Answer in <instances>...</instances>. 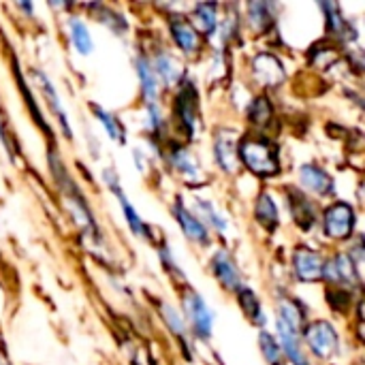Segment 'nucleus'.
Returning <instances> with one entry per match:
<instances>
[{
  "label": "nucleus",
  "instance_id": "34",
  "mask_svg": "<svg viewBox=\"0 0 365 365\" xmlns=\"http://www.w3.org/2000/svg\"><path fill=\"white\" fill-rule=\"evenodd\" d=\"M0 141H2V145L9 150V135L4 133V122H2V118H0Z\"/></svg>",
  "mask_w": 365,
  "mask_h": 365
},
{
  "label": "nucleus",
  "instance_id": "29",
  "mask_svg": "<svg viewBox=\"0 0 365 365\" xmlns=\"http://www.w3.org/2000/svg\"><path fill=\"white\" fill-rule=\"evenodd\" d=\"M272 115H274V109H272V103L267 96L255 98V103L248 109V118L252 124H267L272 120Z\"/></svg>",
  "mask_w": 365,
  "mask_h": 365
},
{
  "label": "nucleus",
  "instance_id": "33",
  "mask_svg": "<svg viewBox=\"0 0 365 365\" xmlns=\"http://www.w3.org/2000/svg\"><path fill=\"white\" fill-rule=\"evenodd\" d=\"M148 118H150V130L152 133H156V135H160L163 133V126H165V122H163V113H160V107L156 105V103H148Z\"/></svg>",
  "mask_w": 365,
  "mask_h": 365
},
{
  "label": "nucleus",
  "instance_id": "11",
  "mask_svg": "<svg viewBox=\"0 0 365 365\" xmlns=\"http://www.w3.org/2000/svg\"><path fill=\"white\" fill-rule=\"evenodd\" d=\"M212 272H214L216 280H218L227 291L237 293V291L242 289L240 269H237L233 257H231L227 250H218V252H216V257L212 259Z\"/></svg>",
  "mask_w": 365,
  "mask_h": 365
},
{
  "label": "nucleus",
  "instance_id": "18",
  "mask_svg": "<svg viewBox=\"0 0 365 365\" xmlns=\"http://www.w3.org/2000/svg\"><path fill=\"white\" fill-rule=\"evenodd\" d=\"M135 68H137V77H139V83H141V92H143V98L148 103H156V96H158V79L152 71V64L148 58L139 56L135 60Z\"/></svg>",
  "mask_w": 365,
  "mask_h": 365
},
{
  "label": "nucleus",
  "instance_id": "35",
  "mask_svg": "<svg viewBox=\"0 0 365 365\" xmlns=\"http://www.w3.org/2000/svg\"><path fill=\"white\" fill-rule=\"evenodd\" d=\"M0 365H6V361H4V357L0 355Z\"/></svg>",
  "mask_w": 365,
  "mask_h": 365
},
{
  "label": "nucleus",
  "instance_id": "1",
  "mask_svg": "<svg viewBox=\"0 0 365 365\" xmlns=\"http://www.w3.org/2000/svg\"><path fill=\"white\" fill-rule=\"evenodd\" d=\"M49 167H51V173H53V180H56L60 192H62L64 199H66V205H68V210H71L75 222H77L90 237H94V240L98 242V225H96V218H94V214H92L88 201H86V197L81 195L79 186L73 182V178L68 175V171L64 169L60 156H58L53 150L49 152Z\"/></svg>",
  "mask_w": 365,
  "mask_h": 365
},
{
  "label": "nucleus",
  "instance_id": "8",
  "mask_svg": "<svg viewBox=\"0 0 365 365\" xmlns=\"http://www.w3.org/2000/svg\"><path fill=\"white\" fill-rule=\"evenodd\" d=\"M323 278H327L329 282L344 287V289H353L359 282V274L355 267V261L351 255H336L331 261L325 263L323 267Z\"/></svg>",
  "mask_w": 365,
  "mask_h": 365
},
{
  "label": "nucleus",
  "instance_id": "13",
  "mask_svg": "<svg viewBox=\"0 0 365 365\" xmlns=\"http://www.w3.org/2000/svg\"><path fill=\"white\" fill-rule=\"evenodd\" d=\"M252 73H255L259 83L269 86V88L278 86L284 79V66L272 53H259L252 62Z\"/></svg>",
  "mask_w": 365,
  "mask_h": 365
},
{
  "label": "nucleus",
  "instance_id": "25",
  "mask_svg": "<svg viewBox=\"0 0 365 365\" xmlns=\"http://www.w3.org/2000/svg\"><path fill=\"white\" fill-rule=\"evenodd\" d=\"M90 109L94 111V115L98 118V122H101V126L105 128V133L109 135V139H113L115 143H126V130H124V126H122V122L111 113V111H107V109H103V107H98V105H90Z\"/></svg>",
  "mask_w": 365,
  "mask_h": 365
},
{
  "label": "nucleus",
  "instance_id": "14",
  "mask_svg": "<svg viewBox=\"0 0 365 365\" xmlns=\"http://www.w3.org/2000/svg\"><path fill=\"white\" fill-rule=\"evenodd\" d=\"M299 180H302L306 190H310V192H314L319 197H327V195L334 192L331 175L325 169H321L319 165H314V163H308V165H304L299 169Z\"/></svg>",
  "mask_w": 365,
  "mask_h": 365
},
{
  "label": "nucleus",
  "instance_id": "2",
  "mask_svg": "<svg viewBox=\"0 0 365 365\" xmlns=\"http://www.w3.org/2000/svg\"><path fill=\"white\" fill-rule=\"evenodd\" d=\"M237 158L255 175L272 178V175L280 173V152H278L276 143L263 135H246L240 141Z\"/></svg>",
  "mask_w": 365,
  "mask_h": 365
},
{
  "label": "nucleus",
  "instance_id": "32",
  "mask_svg": "<svg viewBox=\"0 0 365 365\" xmlns=\"http://www.w3.org/2000/svg\"><path fill=\"white\" fill-rule=\"evenodd\" d=\"M165 321H167V325H169V329L180 338V342L182 344H186V338H184V331H186V325H184V321H182V317L171 308V306H165Z\"/></svg>",
  "mask_w": 365,
  "mask_h": 365
},
{
  "label": "nucleus",
  "instance_id": "9",
  "mask_svg": "<svg viewBox=\"0 0 365 365\" xmlns=\"http://www.w3.org/2000/svg\"><path fill=\"white\" fill-rule=\"evenodd\" d=\"M323 267H325V261L317 250L302 246V248H297L293 252V272H295L297 280H302V282L321 280L323 278Z\"/></svg>",
  "mask_w": 365,
  "mask_h": 365
},
{
  "label": "nucleus",
  "instance_id": "27",
  "mask_svg": "<svg viewBox=\"0 0 365 365\" xmlns=\"http://www.w3.org/2000/svg\"><path fill=\"white\" fill-rule=\"evenodd\" d=\"M192 26L201 28V32L205 36H212L216 32V26H218V17H216V6L214 4H197L195 11H192Z\"/></svg>",
  "mask_w": 365,
  "mask_h": 365
},
{
  "label": "nucleus",
  "instance_id": "20",
  "mask_svg": "<svg viewBox=\"0 0 365 365\" xmlns=\"http://www.w3.org/2000/svg\"><path fill=\"white\" fill-rule=\"evenodd\" d=\"M150 64H152V71H154L156 79L160 77L165 86H175V83L182 81L180 79V66L173 60V56H169L167 51H158L154 62H150Z\"/></svg>",
  "mask_w": 365,
  "mask_h": 365
},
{
  "label": "nucleus",
  "instance_id": "22",
  "mask_svg": "<svg viewBox=\"0 0 365 365\" xmlns=\"http://www.w3.org/2000/svg\"><path fill=\"white\" fill-rule=\"evenodd\" d=\"M169 160H171L173 169H178L180 175H184L186 180H190V182H199L201 180V169L197 167V163L192 160V156L184 148L173 145V150L169 154Z\"/></svg>",
  "mask_w": 365,
  "mask_h": 365
},
{
  "label": "nucleus",
  "instance_id": "26",
  "mask_svg": "<svg viewBox=\"0 0 365 365\" xmlns=\"http://www.w3.org/2000/svg\"><path fill=\"white\" fill-rule=\"evenodd\" d=\"M68 32H71V43H73V47H75L81 56L92 53L94 41H92L90 32H88V26H86L81 19L71 17V19H68Z\"/></svg>",
  "mask_w": 365,
  "mask_h": 365
},
{
  "label": "nucleus",
  "instance_id": "30",
  "mask_svg": "<svg viewBox=\"0 0 365 365\" xmlns=\"http://www.w3.org/2000/svg\"><path fill=\"white\" fill-rule=\"evenodd\" d=\"M272 9H274V4H269V2H252V4H248V13H250V24L255 26V28H259V21H263L261 24V30H265L267 26H269V21H272Z\"/></svg>",
  "mask_w": 365,
  "mask_h": 365
},
{
  "label": "nucleus",
  "instance_id": "16",
  "mask_svg": "<svg viewBox=\"0 0 365 365\" xmlns=\"http://www.w3.org/2000/svg\"><path fill=\"white\" fill-rule=\"evenodd\" d=\"M32 75L36 77V81H38V86H41V90H43V96H45V101L49 103L51 111H53V113H56V118L60 120V126H62L64 135L71 139L68 118H66V111H64V107H62V101H60V96H58V92H56L53 83H51V81H49V77H47L43 71H38V68H32Z\"/></svg>",
  "mask_w": 365,
  "mask_h": 365
},
{
  "label": "nucleus",
  "instance_id": "4",
  "mask_svg": "<svg viewBox=\"0 0 365 365\" xmlns=\"http://www.w3.org/2000/svg\"><path fill=\"white\" fill-rule=\"evenodd\" d=\"M355 222H357L355 210L349 203H342V201L327 207L325 216H323L325 235L329 240H336V242H346L355 231Z\"/></svg>",
  "mask_w": 365,
  "mask_h": 365
},
{
  "label": "nucleus",
  "instance_id": "17",
  "mask_svg": "<svg viewBox=\"0 0 365 365\" xmlns=\"http://www.w3.org/2000/svg\"><path fill=\"white\" fill-rule=\"evenodd\" d=\"M214 154H216V163L222 167V171L233 173L235 171V160H237V145L233 139V133L229 130H220L216 135L214 141Z\"/></svg>",
  "mask_w": 365,
  "mask_h": 365
},
{
  "label": "nucleus",
  "instance_id": "21",
  "mask_svg": "<svg viewBox=\"0 0 365 365\" xmlns=\"http://www.w3.org/2000/svg\"><path fill=\"white\" fill-rule=\"evenodd\" d=\"M237 299H240V306H242L244 314H246L257 327H265V325H267V319H265V312H263V308H261V302H259V297L252 293V289L242 287V289L237 291Z\"/></svg>",
  "mask_w": 365,
  "mask_h": 365
},
{
  "label": "nucleus",
  "instance_id": "24",
  "mask_svg": "<svg viewBox=\"0 0 365 365\" xmlns=\"http://www.w3.org/2000/svg\"><path fill=\"white\" fill-rule=\"evenodd\" d=\"M280 323H284L287 327L295 329V331H302L304 327V321H306V310L299 306L297 299H282L280 302V310H278V319Z\"/></svg>",
  "mask_w": 365,
  "mask_h": 365
},
{
  "label": "nucleus",
  "instance_id": "6",
  "mask_svg": "<svg viewBox=\"0 0 365 365\" xmlns=\"http://www.w3.org/2000/svg\"><path fill=\"white\" fill-rule=\"evenodd\" d=\"M175 120L180 122L182 130L188 139H195L197 128V90L195 86L184 79L180 81V92L175 96Z\"/></svg>",
  "mask_w": 365,
  "mask_h": 365
},
{
  "label": "nucleus",
  "instance_id": "7",
  "mask_svg": "<svg viewBox=\"0 0 365 365\" xmlns=\"http://www.w3.org/2000/svg\"><path fill=\"white\" fill-rule=\"evenodd\" d=\"M103 178H105L107 186L111 188V192L118 197V201H120V207H122V214H124V218H126V225L130 227V231H133L137 237H145V240H150V227L143 222V218H141V216L137 214V210L133 207L130 199L124 195V190H122V186H120V182H118V178H115V173L107 169V171L103 173Z\"/></svg>",
  "mask_w": 365,
  "mask_h": 365
},
{
  "label": "nucleus",
  "instance_id": "28",
  "mask_svg": "<svg viewBox=\"0 0 365 365\" xmlns=\"http://www.w3.org/2000/svg\"><path fill=\"white\" fill-rule=\"evenodd\" d=\"M259 344H261V353H263V357L267 359V364L269 365H282V349H280V344L276 342V338L272 336V334H267V331H263L261 336H259Z\"/></svg>",
  "mask_w": 365,
  "mask_h": 365
},
{
  "label": "nucleus",
  "instance_id": "19",
  "mask_svg": "<svg viewBox=\"0 0 365 365\" xmlns=\"http://www.w3.org/2000/svg\"><path fill=\"white\" fill-rule=\"evenodd\" d=\"M255 216L259 220V225L267 231H276L278 229V205L276 201L272 199L269 192H261L259 199H257V205H255Z\"/></svg>",
  "mask_w": 365,
  "mask_h": 365
},
{
  "label": "nucleus",
  "instance_id": "3",
  "mask_svg": "<svg viewBox=\"0 0 365 365\" xmlns=\"http://www.w3.org/2000/svg\"><path fill=\"white\" fill-rule=\"evenodd\" d=\"M304 340L308 344V349L319 357V359H331L338 355L340 349V338L338 331L334 329L331 323L327 321H314L304 329Z\"/></svg>",
  "mask_w": 365,
  "mask_h": 365
},
{
  "label": "nucleus",
  "instance_id": "5",
  "mask_svg": "<svg viewBox=\"0 0 365 365\" xmlns=\"http://www.w3.org/2000/svg\"><path fill=\"white\" fill-rule=\"evenodd\" d=\"M182 304H184V312H186V319H188L195 336H199L201 340H207L214 329V314L207 308L205 299L195 291H186Z\"/></svg>",
  "mask_w": 365,
  "mask_h": 365
},
{
  "label": "nucleus",
  "instance_id": "23",
  "mask_svg": "<svg viewBox=\"0 0 365 365\" xmlns=\"http://www.w3.org/2000/svg\"><path fill=\"white\" fill-rule=\"evenodd\" d=\"M289 203H291V212H293V218L297 220V225L302 229H312V225L317 222V210L312 205V201H308L304 195H291L289 197Z\"/></svg>",
  "mask_w": 365,
  "mask_h": 365
},
{
  "label": "nucleus",
  "instance_id": "31",
  "mask_svg": "<svg viewBox=\"0 0 365 365\" xmlns=\"http://www.w3.org/2000/svg\"><path fill=\"white\" fill-rule=\"evenodd\" d=\"M195 205H197V210L203 214V218L207 220V225H212L216 231H227V220L216 212L214 203L203 201V199H195Z\"/></svg>",
  "mask_w": 365,
  "mask_h": 365
},
{
  "label": "nucleus",
  "instance_id": "12",
  "mask_svg": "<svg viewBox=\"0 0 365 365\" xmlns=\"http://www.w3.org/2000/svg\"><path fill=\"white\" fill-rule=\"evenodd\" d=\"M169 30H171V38L173 43L184 51V53H197L199 51V30L192 26L190 19H186L184 15H175L169 24Z\"/></svg>",
  "mask_w": 365,
  "mask_h": 365
},
{
  "label": "nucleus",
  "instance_id": "15",
  "mask_svg": "<svg viewBox=\"0 0 365 365\" xmlns=\"http://www.w3.org/2000/svg\"><path fill=\"white\" fill-rule=\"evenodd\" d=\"M276 331H278V338H280V349H282V355H287V359L293 365H310V361L306 359V353L302 349V342H299V331L287 327L284 323L276 321Z\"/></svg>",
  "mask_w": 365,
  "mask_h": 365
},
{
  "label": "nucleus",
  "instance_id": "10",
  "mask_svg": "<svg viewBox=\"0 0 365 365\" xmlns=\"http://www.w3.org/2000/svg\"><path fill=\"white\" fill-rule=\"evenodd\" d=\"M173 216H175L178 225L182 227L184 235L190 242L201 244V246H207L210 244V233H207L205 225L201 222V218H197L195 214H190V210L182 203V199H178L173 203Z\"/></svg>",
  "mask_w": 365,
  "mask_h": 365
}]
</instances>
